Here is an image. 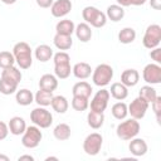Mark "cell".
<instances>
[{"mask_svg": "<svg viewBox=\"0 0 161 161\" xmlns=\"http://www.w3.org/2000/svg\"><path fill=\"white\" fill-rule=\"evenodd\" d=\"M13 55L15 58L16 64L21 69H28L31 67L33 58H31V48L25 42H19L13 48Z\"/></svg>", "mask_w": 161, "mask_h": 161, "instance_id": "6da1fadb", "label": "cell"}, {"mask_svg": "<svg viewBox=\"0 0 161 161\" xmlns=\"http://www.w3.org/2000/svg\"><path fill=\"white\" fill-rule=\"evenodd\" d=\"M54 60V73L57 78L65 79L70 75L72 68H70V57L65 52H58L53 55Z\"/></svg>", "mask_w": 161, "mask_h": 161, "instance_id": "7a4b0ae2", "label": "cell"}, {"mask_svg": "<svg viewBox=\"0 0 161 161\" xmlns=\"http://www.w3.org/2000/svg\"><path fill=\"white\" fill-rule=\"evenodd\" d=\"M138 132H140V123H138V119H135V118H130L118 123L116 128L117 137L123 141H130L131 138L136 137Z\"/></svg>", "mask_w": 161, "mask_h": 161, "instance_id": "3957f363", "label": "cell"}, {"mask_svg": "<svg viewBox=\"0 0 161 161\" xmlns=\"http://www.w3.org/2000/svg\"><path fill=\"white\" fill-rule=\"evenodd\" d=\"M113 78V68L109 64H99L92 72V80L98 87H106Z\"/></svg>", "mask_w": 161, "mask_h": 161, "instance_id": "277c9868", "label": "cell"}, {"mask_svg": "<svg viewBox=\"0 0 161 161\" xmlns=\"http://www.w3.org/2000/svg\"><path fill=\"white\" fill-rule=\"evenodd\" d=\"M82 16L87 24H91L94 28H102L107 23V16L104 13L98 10L94 6H86L82 10Z\"/></svg>", "mask_w": 161, "mask_h": 161, "instance_id": "5b68a950", "label": "cell"}, {"mask_svg": "<svg viewBox=\"0 0 161 161\" xmlns=\"http://www.w3.org/2000/svg\"><path fill=\"white\" fill-rule=\"evenodd\" d=\"M31 122L39 128H48L53 123V116L45 107H36L30 112Z\"/></svg>", "mask_w": 161, "mask_h": 161, "instance_id": "8992f818", "label": "cell"}, {"mask_svg": "<svg viewBox=\"0 0 161 161\" xmlns=\"http://www.w3.org/2000/svg\"><path fill=\"white\" fill-rule=\"evenodd\" d=\"M160 42H161V26L158 24L148 25L142 39L143 47L147 49H153L160 45Z\"/></svg>", "mask_w": 161, "mask_h": 161, "instance_id": "52a82bcc", "label": "cell"}, {"mask_svg": "<svg viewBox=\"0 0 161 161\" xmlns=\"http://www.w3.org/2000/svg\"><path fill=\"white\" fill-rule=\"evenodd\" d=\"M43 138V133L38 126H29L23 133L21 143L26 148H35L39 146L40 141Z\"/></svg>", "mask_w": 161, "mask_h": 161, "instance_id": "ba28073f", "label": "cell"}, {"mask_svg": "<svg viewBox=\"0 0 161 161\" xmlns=\"http://www.w3.org/2000/svg\"><path fill=\"white\" fill-rule=\"evenodd\" d=\"M102 143H103V138L99 133L93 132L91 135H88L84 141H83V150L87 155L89 156H96L98 155V152L102 148Z\"/></svg>", "mask_w": 161, "mask_h": 161, "instance_id": "9c48e42d", "label": "cell"}, {"mask_svg": "<svg viewBox=\"0 0 161 161\" xmlns=\"http://www.w3.org/2000/svg\"><path fill=\"white\" fill-rule=\"evenodd\" d=\"M109 91L102 88L99 89L92 98L91 101V111H94V112H101L103 113L108 106V101H109Z\"/></svg>", "mask_w": 161, "mask_h": 161, "instance_id": "30bf717a", "label": "cell"}, {"mask_svg": "<svg viewBox=\"0 0 161 161\" xmlns=\"http://www.w3.org/2000/svg\"><path fill=\"white\" fill-rule=\"evenodd\" d=\"M148 106H150V103L146 102L143 98H141L138 96L137 98H135L130 103V106H127V108H128V113L131 114L132 118L141 119V118L145 117V114H146V112L148 109Z\"/></svg>", "mask_w": 161, "mask_h": 161, "instance_id": "8fae6325", "label": "cell"}, {"mask_svg": "<svg viewBox=\"0 0 161 161\" xmlns=\"http://www.w3.org/2000/svg\"><path fill=\"white\" fill-rule=\"evenodd\" d=\"M143 80L148 84L161 83V67L157 63H150L143 68L142 72Z\"/></svg>", "mask_w": 161, "mask_h": 161, "instance_id": "7c38bea8", "label": "cell"}, {"mask_svg": "<svg viewBox=\"0 0 161 161\" xmlns=\"http://www.w3.org/2000/svg\"><path fill=\"white\" fill-rule=\"evenodd\" d=\"M72 10V1L70 0H57L50 6V13L54 18H63L69 14Z\"/></svg>", "mask_w": 161, "mask_h": 161, "instance_id": "4fadbf2b", "label": "cell"}, {"mask_svg": "<svg viewBox=\"0 0 161 161\" xmlns=\"http://www.w3.org/2000/svg\"><path fill=\"white\" fill-rule=\"evenodd\" d=\"M128 150H130V152L133 156L140 157V156H143L147 152L148 147H147V143H146V141L143 138H136V137H133L130 141Z\"/></svg>", "mask_w": 161, "mask_h": 161, "instance_id": "5bb4252c", "label": "cell"}, {"mask_svg": "<svg viewBox=\"0 0 161 161\" xmlns=\"http://www.w3.org/2000/svg\"><path fill=\"white\" fill-rule=\"evenodd\" d=\"M8 127H9V132L10 133H13L14 136H20L26 130V123H25L23 117L15 116V117L10 118V121L8 123Z\"/></svg>", "mask_w": 161, "mask_h": 161, "instance_id": "9a60e30c", "label": "cell"}, {"mask_svg": "<svg viewBox=\"0 0 161 161\" xmlns=\"http://www.w3.org/2000/svg\"><path fill=\"white\" fill-rule=\"evenodd\" d=\"M39 88L42 89H45V91H49V92H53L58 88V78L53 74H43L39 79Z\"/></svg>", "mask_w": 161, "mask_h": 161, "instance_id": "2e32d148", "label": "cell"}, {"mask_svg": "<svg viewBox=\"0 0 161 161\" xmlns=\"http://www.w3.org/2000/svg\"><path fill=\"white\" fill-rule=\"evenodd\" d=\"M92 68L88 63L86 62H80V63H77L74 64V67L72 68V73L74 74L75 78L78 79H87L88 77H91L92 74Z\"/></svg>", "mask_w": 161, "mask_h": 161, "instance_id": "e0dca14e", "label": "cell"}, {"mask_svg": "<svg viewBox=\"0 0 161 161\" xmlns=\"http://www.w3.org/2000/svg\"><path fill=\"white\" fill-rule=\"evenodd\" d=\"M21 77H23L21 75V72L16 67H14V65L8 67V68H4L3 72H1V78L3 79L9 80V82L15 83V84H19L20 83Z\"/></svg>", "mask_w": 161, "mask_h": 161, "instance_id": "ac0fdd59", "label": "cell"}, {"mask_svg": "<svg viewBox=\"0 0 161 161\" xmlns=\"http://www.w3.org/2000/svg\"><path fill=\"white\" fill-rule=\"evenodd\" d=\"M140 80V74L136 69H126L121 74V83L125 84L126 87H133L138 83Z\"/></svg>", "mask_w": 161, "mask_h": 161, "instance_id": "d6986e66", "label": "cell"}, {"mask_svg": "<svg viewBox=\"0 0 161 161\" xmlns=\"http://www.w3.org/2000/svg\"><path fill=\"white\" fill-rule=\"evenodd\" d=\"M92 87L88 82L86 80H80L78 83H75L72 88V93L73 96H79V97H86V98H89L91 94H92Z\"/></svg>", "mask_w": 161, "mask_h": 161, "instance_id": "ffe728a7", "label": "cell"}, {"mask_svg": "<svg viewBox=\"0 0 161 161\" xmlns=\"http://www.w3.org/2000/svg\"><path fill=\"white\" fill-rule=\"evenodd\" d=\"M74 33H75L77 38H78L80 42H83V43L89 42L91 38H92V29H91V26H89L87 23H79V24L75 26Z\"/></svg>", "mask_w": 161, "mask_h": 161, "instance_id": "44dd1931", "label": "cell"}, {"mask_svg": "<svg viewBox=\"0 0 161 161\" xmlns=\"http://www.w3.org/2000/svg\"><path fill=\"white\" fill-rule=\"evenodd\" d=\"M109 94L117 99V101H123L127 98L128 96V87H126L125 84L122 83H113L111 86V89H109Z\"/></svg>", "mask_w": 161, "mask_h": 161, "instance_id": "7402d4cb", "label": "cell"}, {"mask_svg": "<svg viewBox=\"0 0 161 161\" xmlns=\"http://www.w3.org/2000/svg\"><path fill=\"white\" fill-rule=\"evenodd\" d=\"M87 122L88 126L93 130H98L103 126L104 123V114L101 112H94V111H89L87 114Z\"/></svg>", "mask_w": 161, "mask_h": 161, "instance_id": "603a6c76", "label": "cell"}, {"mask_svg": "<svg viewBox=\"0 0 161 161\" xmlns=\"http://www.w3.org/2000/svg\"><path fill=\"white\" fill-rule=\"evenodd\" d=\"M75 25L70 19H63L57 23L55 25V30L57 34H63V35H72L74 33Z\"/></svg>", "mask_w": 161, "mask_h": 161, "instance_id": "cb8c5ba5", "label": "cell"}, {"mask_svg": "<svg viewBox=\"0 0 161 161\" xmlns=\"http://www.w3.org/2000/svg\"><path fill=\"white\" fill-rule=\"evenodd\" d=\"M53 43L59 50H68L73 45V39H72V35L55 34V36L53 39Z\"/></svg>", "mask_w": 161, "mask_h": 161, "instance_id": "d4e9b609", "label": "cell"}, {"mask_svg": "<svg viewBox=\"0 0 161 161\" xmlns=\"http://www.w3.org/2000/svg\"><path fill=\"white\" fill-rule=\"evenodd\" d=\"M15 99H16V103L20 106H29L34 102V94L31 93V91L23 88L20 91H16Z\"/></svg>", "mask_w": 161, "mask_h": 161, "instance_id": "484cf974", "label": "cell"}, {"mask_svg": "<svg viewBox=\"0 0 161 161\" xmlns=\"http://www.w3.org/2000/svg\"><path fill=\"white\" fill-rule=\"evenodd\" d=\"M34 54H35V58L39 62L45 63V62L50 60V58L53 57V49L47 44H42V45H38L35 48V53Z\"/></svg>", "mask_w": 161, "mask_h": 161, "instance_id": "4316f807", "label": "cell"}, {"mask_svg": "<svg viewBox=\"0 0 161 161\" xmlns=\"http://www.w3.org/2000/svg\"><path fill=\"white\" fill-rule=\"evenodd\" d=\"M53 92H49V91H45V89H42L39 88V91L35 93L34 96V101L42 106V107H47V106H50L52 103V99H53Z\"/></svg>", "mask_w": 161, "mask_h": 161, "instance_id": "83f0119b", "label": "cell"}, {"mask_svg": "<svg viewBox=\"0 0 161 161\" xmlns=\"http://www.w3.org/2000/svg\"><path fill=\"white\" fill-rule=\"evenodd\" d=\"M106 16H107L108 19H111L112 21H119V20L123 19V16H125V9H123L122 6H119L118 4L109 5V6L107 8Z\"/></svg>", "mask_w": 161, "mask_h": 161, "instance_id": "f1b7e54d", "label": "cell"}, {"mask_svg": "<svg viewBox=\"0 0 161 161\" xmlns=\"http://www.w3.org/2000/svg\"><path fill=\"white\" fill-rule=\"evenodd\" d=\"M50 106L53 107V109L57 113H65L68 111L69 103H68V99L64 96H54L53 99H52Z\"/></svg>", "mask_w": 161, "mask_h": 161, "instance_id": "f546056e", "label": "cell"}, {"mask_svg": "<svg viewBox=\"0 0 161 161\" xmlns=\"http://www.w3.org/2000/svg\"><path fill=\"white\" fill-rule=\"evenodd\" d=\"M70 127L67 123H59L54 127L53 130V135L57 140L59 141H67L70 137Z\"/></svg>", "mask_w": 161, "mask_h": 161, "instance_id": "4dcf8cb0", "label": "cell"}, {"mask_svg": "<svg viewBox=\"0 0 161 161\" xmlns=\"http://www.w3.org/2000/svg\"><path fill=\"white\" fill-rule=\"evenodd\" d=\"M112 116L116 118V119H125L128 114V108H127V104L125 102H117L112 106Z\"/></svg>", "mask_w": 161, "mask_h": 161, "instance_id": "1f68e13d", "label": "cell"}, {"mask_svg": "<svg viewBox=\"0 0 161 161\" xmlns=\"http://www.w3.org/2000/svg\"><path fill=\"white\" fill-rule=\"evenodd\" d=\"M136 39V30L133 28H123L118 33V40L122 44H131Z\"/></svg>", "mask_w": 161, "mask_h": 161, "instance_id": "d6a6232c", "label": "cell"}, {"mask_svg": "<svg viewBox=\"0 0 161 161\" xmlns=\"http://www.w3.org/2000/svg\"><path fill=\"white\" fill-rule=\"evenodd\" d=\"M138 96H140L141 98H143L146 102L151 103V102L157 97V92H156V89L150 84V86H143V87H141V89H140V92H138Z\"/></svg>", "mask_w": 161, "mask_h": 161, "instance_id": "836d02e7", "label": "cell"}, {"mask_svg": "<svg viewBox=\"0 0 161 161\" xmlns=\"http://www.w3.org/2000/svg\"><path fill=\"white\" fill-rule=\"evenodd\" d=\"M89 106V98L86 97H79V96H73L72 99V107L73 109L78 111V112H83L88 108Z\"/></svg>", "mask_w": 161, "mask_h": 161, "instance_id": "e575fe53", "label": "cell"}, {"mask_svg": "<svg viewBox=\"0 0 161 161\" xmlns=\"http://www.w3.org/2000/svg\"><path fill=\"white\" fill-rule=\"evenodd\" d=\"M16 91H18V84L0 78V93H3L5 96H9V94L15 93Z\"/></svg>", "mask_w": 161, "mask_h": 161, "instance_id": "d590c367", "label": "cell"}, {"mask_svg": "<svg viewBox=\"0 0 161 161\" xmlns=\"http://www.w3.org/2000/svg\"><path fill=\"white\" fill-rule=\"evenodd\" d=\"M15 63V58L13 55V53L10 52H0V68L4 69V68H8V67H11L14 65Z\"/></svg>", "mask_w": 161, "mask_h": 161, "instance_id": "8d00e7d4", "label": "cell"}, {"mask_svg": "<svg viewBox=\"0 0 161 161\" xmlns=\"http://www.w3.org/2000/svg\"><path fill=\"white\" fill-rule=\"evenodd\" d=\"M151 106H152V109L156 114V118H157V122L160 123V113H161V97L157 96L152 102H151Z\"/></svg>", "mask_w": 161, "mask_h": 161, "instance_id": "74e56055", "label": "cell"}, {"mask_svg": "<svg viewBox=\"0 0 161 161\" xmlns=\"http://www.w3.org/2000/svg\"><path fill=\"white\" fill-rule=\"evenodd\" d=\"M150 57H151L152 60H155L157 64H160V63H161V49H160L158 47L153 48V49L151 50V53H150Z\"/></svg>", "mask_w": 161, "mask_h": 161, "instance_id": "f35d334b", "label": "cell"}, {"mask_svg": "<svg viewBox=\"0 0 161 161\" xmlns=\"http://www.w3.org/2000/svg\"><path fill=\"white\" fill-rule=\"evenodd\" d=\"M9 135V127L5 122H1L0 121V141L1 140H5Z\"/></svg>", "mask_w": 161, "mask_h": 161, "instance_id": "ab89813d", "label": "cell"}, {"mask_svg": "<svg viewBox=\"0 0 161 161\" xmlns=\"http://www.w3.org/2000/svg\"><path fill=\"white\" fill-rule=\"evenodd\" d=\"M53 3H54L53 0H36V4H38V6H40V8H43V9L50 8Z\"/></svg>", "mask_w": 161, "mask_h": 161, "instance_id": "60d3db41", "label": "cell"}, {"mask_svg": "<svg viewBox=\"0 0 161 161\" xmlns=\"http://www.w3.org/2000/svg\"><path fill=\"white\" fill-rule=\"evenodd\" d=\"M150 5L152 9L160 10L161 9V0H150Z\"/></svg>", "mask_w": 161, "mask_h": 161, "instance_id": "b9f144b4", "label": "cell"}, {"mask_svg": "<svg viewBox=\"0 0 161 161\" xmlns=\"http://www.w3.org/2000/svg\"><path fill=\"white\" fill-rule=\"evenodd\" d=\"M116 1L122 8H126V6H131L132 5V0H116Z\"/></svg>", "mask_w": 161, "mask_h": 161, "instance_id": "7bdbcfd3", "label": "cell"}, {"mask_svg": "<svg viewBox=\"0 0 161 161\" xmlns=\"http://www.w3.org/2000/svg\"><path fill=\"white\" fill-rule=\"evenodd\" d=\"M18 160H19V161H23V160H29V161H33V160H34V157H33V156H30V155H23V156H20Z\"/></svg>", "mask_w": 161, "mask_h": 161, "instance_id": "ee69618b", "label": "cell"}, {"mask_svg": "<svg viewBox=\"0 0 161 161\" xmlns=\"http://www.w3.org/2000/svg\"><path fill=\"white\" fill-rule=\"evenodd\" d=\"M147 0H132V5H136V6H140V5H143Z\"/></svg>", "mask_w": 161, "mask_h": 161, "instance_id": "f6af8a7d", "label": "cell"}, {"mask_svg": "<svg viewBox=\"0 0 161 161\" xmlns=\"http://www.w3.org/2000/svg\"><path fill=\"white\" fill-rule=\"evenodd\" d=\"M4 4H6V5H11V4H14V3H16V0H1Z\"/></svg>", "mask_w": 161, "mask_h": 161, "instance_id": "bcb514c9", "label": "cell"}, {"mask_svg": "<svg viewBox=\"0 0 161 161\" xmlns=\"http://www.w3.org/2000/svg\"><path fill=\"white\" fill-rule=\"evenodd\" d=\"M0 161H9V157L6 155H0Z\"/></svg>", "mask_w": 161, "mask_h": 161, "instance_id": "7dc6e473", "label": "cell"}, {"mask_svg": "<svg viewBox=\"0 0 161 161\" xmlns=\"http://www.w3.org/2000/svg\"><path fill=\"white\" fill-rule=\"evenodd\" d=\"M49 160H55V161H57V160H58V157H54V156H50V157H47V158H45V161H49Z\"/></svg>", "mask_w": 161, "mask_h": 161, "instance_id": "c3c4849f", "label": "cell"}]
</instances>
